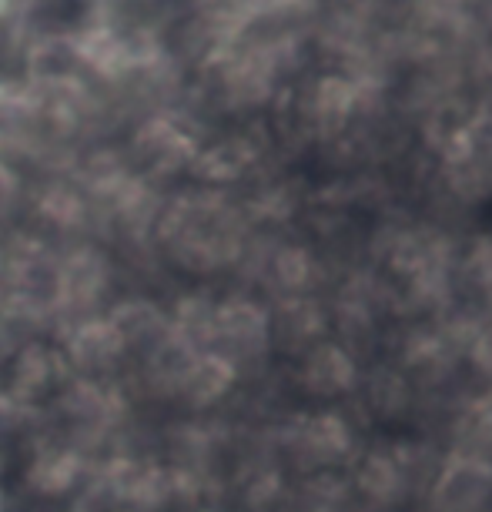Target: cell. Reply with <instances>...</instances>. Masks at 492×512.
Here are the masks:
<instances>
[{"label": "cell", "mask_w": 492, "mask_h": 512, "mask_svg": "<svg viewBox=\"0 0 492 512\" xmlns=\"http://www.w3.org/2000/svg\"><path fill=\"white\" fill-rule=\"evenodd\" d=\"M492 486V476L482 462H472V459H462L456 462L452 469L442 472L439 479V489L436 496L446 509L452 512H466L472 506H479V499L486 496Z\"/></svg>", "instance_id": "cell-1"}, {"label": "cell", "mask_w": 492, "mask_h": 512, "mask_svg": "<svg viewBox=\"0 0 492 512\" xmlns=\"http://www.w3.org/2000/svg\"><path fill=\"white\" fill-rule=\"evenodd\" d=\"M11 14H14V0H0V31L11 24Z\"/></svg>", "instance_id": "cell-2"}]
</instances>
